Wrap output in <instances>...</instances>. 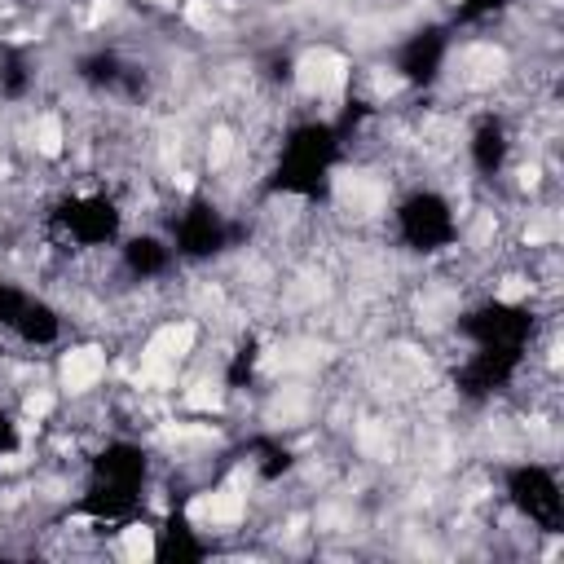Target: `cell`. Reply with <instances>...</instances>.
<instances>
[{
    "label": "cell",
    "mask_w": 564,
    "mask_h": 564,
    "mask_svg": "<svg viewBox=\"0 0 564 564\" xmlns=\"http://www.w3.org/2000/svg\"><path fill=\"white\" fill-rule=\"evenodd\" d=\"M101 375H106V353L93 349V344L89 349H71L62 358V388H71V393H89Z\"/></svg>",
    "instance_id": "cell-2"
},
{
    "label": "cell",
    "mask_w": 564,
    "mask_h": 564,
    "mask_svg": "<svg viewBox=\"0 0 564 564\" xmlns=\"http://www.w3.org/2000/svg\"><path fill=\"white\" fill-rule=\"evenodd\" d=\"M155 5H167V9H172V5H177V0H155Z\"/></svg>",
    "instance_id": "cell-11"
},
{
    "label": "cell",
    "mask_w": 564,
    "mask_h": 564,
    "mask_svg": "<svg viewBox=\"0 0 564 564\" xmlns=\"http://www.w3.org/2000/svg\"><path fill=\"white\" fill-rule=\"evenodd\" d=\"M530 292V282H521V278H507L502 287H498V300H521Z\"/></svg>",
    "instance_id": "cell-10"
},
{
    "label": "cell",
    "mask_w": 564,
    "mask_h": 564,
    "mask_svg": "<svg viewBox=\"0 0 564 564\" xmlns=\"http://www.w3.org/2000/svg\"><path fill=\"white\" fill-rule=\"evenodd\" d=\"M243 511H247V498L238 494V490H216V494L195 502V516L207 521V525H238Z\"/></svg>",
    "instance_id": "cell-4"
},
{
    "label": "cell",
    "mask_w": 564,
    "mask_h": 564,
    "mask_svg": "<svg viewBox=\"0 0 564 564\" xmlns=\"http://www.w3.org/2000/svg\"><path fill=\"white\" fill-rule=\"evenodd\" d=\"M230 150H234V137L225 133V129H216V133H212V146H207V164L221 167L230 159Z\"/></svg>",
    "instance_id": "cell-7"
},
{
    "label": "cell",
    "mask_w": 564,
    "mask_h": 564,
    "mask_svg": "<svg viewBox=\"0 0 564 564\" xmlns=\"http://www.w3.org/2000/svg\"><path fill=\"white\" fill-rule=\"evenodd\" d=\"M186 401H190L195 410H207V406H216V401H221V393H216V384H199V388H195Z\"/></svg>",
    "instance_id": "cell-8"
},
{
    "label": "cell",
    "mask_w": 564,
    "mask_h": 564,
    "mask_svg": "<svg viewBox=\"0 0 564 564\" xmlns=\"http://www.w3.org/2000/svg\"><path fill=\"white\" fill-rule=\"evenodd\" d=\"M35 150L40 155H58L62 150V119L58 115H40L35 119Z\"/></svg>",
    "instance_id": "cell-6"
},
{
    "label": "cell",
    "mask_w": 564,
    "mask_h": 564,
    "mask_svg": "<svg viewBox=\"0 0 564 564\" xmlns=\"http://www.w3.org/2000/svg\"><path fill=\"white\" fill-rule=\"evenodd\" d=\"M119 551L129 556V560H155V533L146 530V525H133V530H124L119 538Z\"/></svg>",
    "instance_id": "cell-5"
},
{
    "label": "cell",
    "mask_w": 564,
    "mask_h": 564,
    "mask_svg": "<svg viewBox=\"0 0 564 564\" xmlns=\"http://www.w3.org/2000/svg\"><path fill=\"white\" fill-rule=\"evenodd\" d=\"M195 349V327L190 322H167L164 331L146 344V358H141V384H159L167 388L172 375H177V362Z\"/></svg>",
    "instance_id": "cell-1"
},
{
    "label": "cell",
    "mask_w": 564,
    "mask_h": 564,
    "mask_svg": "<svg viewBox=\"0 0 564 564\" xmlns=\"http://www.w3.org/2000/svg\"><path fill=\"white\" fill-rule=\"evenodd\" d=\"M344 80V62L327 53V49H318V53H309L304 62H300V89L304 93H327Z\"/></svg>",
    "instance_id": "cell-3"
},
{
    "label": "cell",
    "mask_w": 564,
    "mask_h": 564,
    "mask_svg": "<svg viewBox=\"0 0 564 564\" xmlns=\"http://www.w3.org/2000/svg\"><path fill=\"white\" fill-rule=\"evenodd\" d=\"M49 410H53V397H49L44 388H40V393H32V397H27V415H32V419H44Z\"/></svg>",
    "instance_id": "cell-9"
}]
</instances>
